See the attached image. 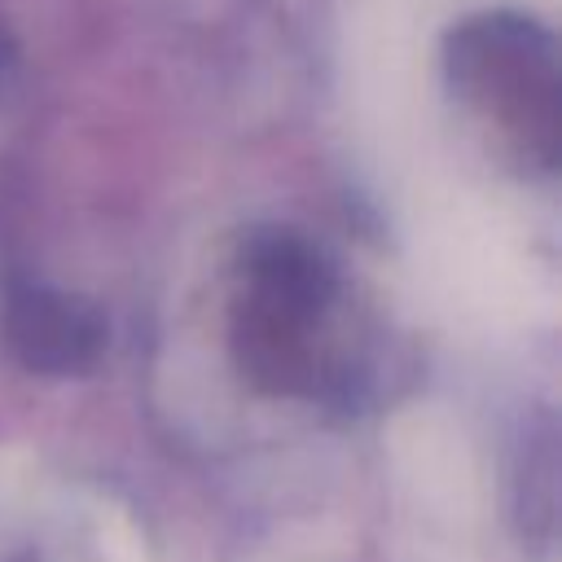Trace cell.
<instances>
[{
	"instance_id": "6da1fadb",
	"label": "cell",
	"mask_w": 562,
	"mask_h": 562,
	"mask_svg": "<svg viewBox=\"0 0 562 562\" xmlns=\"http://www.w3.org/2000/svg\"><path fill=\"white\" fill-rule=\"evenodd\" d=\"M448 75L527 154L553 162L558 61L544 26L522 13H479L448 35Z\"/></svg>"
},
{
	"instance_id": "7a4b0ae2",
	"label": "cell",
	"mask_w": 562,
	"mask_h": 562,
	"mask_svg": "<svg viewBox=\"0 0 562 562\" xmlns=\"http://www.w3.org/2000/svg\"><path fill=\"white\" fill-rule=\"evenodd\" d=\"M101 553H105V562H145L140 536L123 518H114L110 527H101Z\"/></svg>"
},
{
	"instance_id": "3957f363",
	"label": "cell",
	"mask_w": 562,
	"mask_h": 562,
	"mask_svg": "<svg viewBox=\"0 0 562 562\" xmlns=\"http://www.w3.org/2000/svg\"><path fill=\"white\" fill-rule=\"evenodd\" d=\"M0 66H4V31H0Z\"/></svg>"
}]
</instances>
